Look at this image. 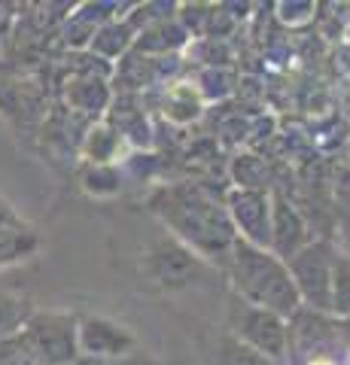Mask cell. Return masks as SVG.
Returning <instances> with one entry per match:
<instances>
[{"label":"cell","mask_w":350,"mask_h":365,"mask_svg":"<svg viewBox=\"0 0 350 365\" xmlns=\"http://www.w3.org/2000/svg\"><path fill=\"white\" fill-rule=\"evenodd\" d=\"M150 204L165 220V225H171L174 235L198 259L232 250L235 244L232 222L225 220L220 204L205 189L189 186V182L186 186H171V189H162Z\"/></svg>","instance_id":"6da1fadb"},{"label":"cell","mask_w":350,"mask_h":365,"mask_svg":"<svg viewBox=\"0 0 350 365\" xmlns=\"http://www.w3.org/2000/svg\"><path fill=\"white\" fill-rule=\"evenodd\" d=\"M232 277L241 302L253 307H262L277 317H292L302 304L289 268L280 262V256L247 244L244 237H235L232 244Z\"/></svg>","instance_id":"7a4b0ae2"},{"label":"cell","mask_w":350,"mask_h":365,"mask_svg":"<svg viewBox=\"0 0 350 365\" xmlns=\"http://www.w3.org/2000/svg\"><path fill=\"white\" fill-rule=\"evenodd\" d=\"M80 319L71 314H31L25 335L40 365H73L80 359Z\"/></svg>","instance_id":"3957f363"},{"label":"cell","mask_w":350,"mask_h":365,"mask_svg":"<svg viewBox=\"0 0 350 365\" xmlns=\"http://www.w3.org/2000/svg\"><path fill=\"white\" fill-rule=\"evenodd\" d=\"M232 335L244 341L247 347L259 350L268 359H280L287 353L289 344V332L284 326V317L262 311V307H253L247 302H235L232 304V317H229Z\"/></svg>","instance_id":"277c9868"},{"label":"cell","mask_w":350,"mask_h":365,"mask_svg":"<svg viewBox=\"0 0 350 365\" xmlns=\"http://www.w3.org/2000/svg\"><path fill=\"white\" fill-rule=\"evenodd\" d=\"M332 253L329 247L314 244L289 256V277L299 289V299H308L314 307H332Z\"/></svg>","instance_id":"5b68a950"},{"label":"cell","mask_w":350,"mask_h":365,"mask_svg":"<svg viewBox=\"0 0 350 365\" xmlns=\"http://www.w3.org/2000/svg\"><path fill=\"white\" fill-rule=\"evenodd\" d=\"M76 338H80V356L86 359H119V356H131L138 350V338L125 326L104 317L80 319Z\"/></svg>","instance_id":"8992f818"},{"label":"cell","mask_w":350,"mask_h":365,"mask_svg":"<svg viewBox=\"0 0 350 365\" xmlns=\"http://www.w3.org/2000/svg\"><path fill=\"white\" fill-rule=\"evenodd\" d=\"M146 271L168 289H180L189 287L201 277V259L192 253L189 247L177 244V241H159L150 250L146 259Z\"/></svg>","instance_id":"52a82bcc"},{"label":"cell","mask_w":350,"mask_h":365,"mask_svg":"<svg viewBox=\"0 0 350 365\" xmlns=\"http://www.w3.org/2000/svg\"><path fill=\"white\" fill-rule=\"evenodd\" d=\"M37 247H40L37 232L6 201H0V268L31 259L37 253Z\"/></svg>","instance_id":"ba28073f"},{"label":"cell","mask_w":350,"mask_h":365,"mask_svg":"<svg viewBox=\"0 0 350 365\" xmlns=\"http://www.w3.org/2000/svg\"><path fill=\"white\" fill-rule=\"evenodd\" d=\"M235 220L244 228V241L259 247V241H268V201L259 192H238L232 198Z\"/></svg>","instance_id":"9c48e42d"},{"label":"cell","mask_w":350,"mask_h":365,"mask_svg":"<svg viewBox=\"0 0 350 365\" xmlns=\"http://www.w3.org/2000/svg\"><path fill=\"white\" fill-rule=\"evenodd\" d=\"M31 314L34 311H31L28 299H21V295H16V292L0 289V341L25 332Z\"/></svg>","instance_id":"30bf717a"},{"label":"cell","mask_w":350,"mask_h":365,"mask_svg":"<svg viewBox=\"0 0 350 365\" xmlns=\"http://www.w3.org/2000/svg\"><path fill=\"white\" fill-rule=\"evenodd\" d=\"M302 237V220L296 210H289L284 201H277L274 210V247L280 256H296V244Z\"/></svg>","instance_id":"8fae6325"},{"label":"cell","mask_w":350,"mask_h":365,"mask_svg":"<svg viewBox=\"0 0 350 365\" xmlns=\"http://www.w3.org/2000/svg\"><path fill=\"white\" fill-rule=\"evenodd\" d=\"M217 365H274V359H268V356H262L259 350L247 347L244 341H238L235 335H225V338L220 341Z\"/></svg>","instance_id":"7c38bea8"},{"label":"cell","mask_w":350,"mask_h":365,"mask_svg":"<svg viewBox=\"0 0 350 365\" xmlns=\"http://www.w3.org/2000/svg\"><path fill=\"white\" fill-rule=\"evenodd\" d=\"M332 311L350 314V259H332Z\"/></svg>","instance_id":"4fadbf2b"},{"label":"cell","mask_w":350,"mask_h":365,"mask_svg":"<svg viewBox=\"0 0 350 365\" xmlns=\"http://www.w3.org/2000/svg\"><path fill=\"white\" fill-rule=\"evenodd\" d=\"M0 365H40L25 332L0 341Z\"/></svg>","instance_id":"5bb4252c"},{"label":"cell","mask_w":350,"mask_h":365,"mask_svg":"<svg viewBox=\"0 0 350 365\" xmlns=\"http://www.w3.org/2000/svg\"><path fill=\"white\" fill-rule=\"evenodd\" d=\"M73 365H155L150 356H143V353H131V356H119V359H86L80 356Z\"/></svg>","instance_id":"9a60e30c"},{"label":"cell","mask_w":350,"mask_h":365,"mask_svg":"<svg viewBox=\"0 0 350 365\" xmlns=\"http://www.w3.org/2000/svg\"><path fill=\"white\" fill-rule=\"evenodd\" d=\"M308 365H335V362H329V359H311Z\"/></svg>","instance_id":"2e32d148"}]
</instances>
